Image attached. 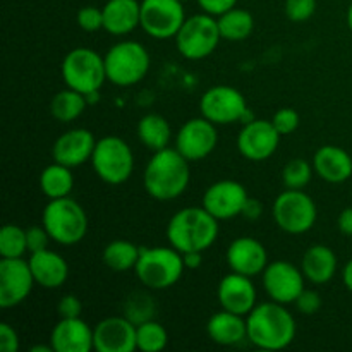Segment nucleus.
I'll return each mask as SVG.
<instances>
[{"instance_id":"1","label":"nucleus","mask_w":352,"mask_h":352,"mask_svg":"<svg viewBox=\"0 0 352 352\" xmlns=\"http://www.w3.org/2000/svg\"><path fill=\"white\" fill-rule=\"evenodd\" d=\"M191 162L170 146L153 151L143 172L144 191L157 201H172L182 196L191 182Z\"/></svg>"},{"instance_id":"2","label":"nucleus","mask_w":352,"mask_h":352,"mask_svg":"<svg viewBox=\"0 0 352 352\" xmlns=\"http://www.w3.org/2000/svg\"><path fill=\"white\" fill-rule=\"evenodd\" d=\"M248 340L263 351H282L291 346L298 333V325L285 305L267 301L256 305L246 316Z\"/></svg>"},{"instance_id":"3","label":"nucleus","mask_w":352,"mask_h":352,"mask_svg":"<svg viewBox=\"0 0 352 352\" xmlns=\"http://www.w3.org/2000/svg\"><path fill=\"white\" fill-rule=\"evenodd\" d=\"M219 220L205 206H186L175 212L167 223V241L184 253L206 251L219 237Z\"/></svg>"},{"instance_id":"4","label":"nucleus","mask_w":352,"mask_h":352,"mask_svg":"<svg viewBox=\"0 0 352 352\" xmlns=\"http://www.w3.org/2000/svg\"><path fill=\"white\" fill-rule=\"evenodd\" d=\"M186 272L181 251L172 246L141 248L140 260L134 267L136 278L151 291H164L179 284Z\"/></svg>"},{"instance_id":"5","label":"nucleus","mask_w":352,"mask_h":352,"mask_svg":"<svg viewBox=\"0 0 352 352\" xmlns=\"http://www.w3.org/2000/svg\"><path fill=\"white\" fill-rule=\"evenodd\" d=\"M41 223L52 241L60 246H76L88 234L89 220L86 210L71 196L50 199L41 213Z\"/></svg>"},{"instance_id":"6","label":"nucleus","mask_w":352,"mask_h":352,"mask_svg":"<svg viewBox=\"0 0 352 352\" xmlns=\"http://www.w3.org/2000/svg\"><path fill=\"white\" fill-rule=\"evenodd\" d=\"M103 58L107 81L120 88H129L141 82L151 67L150 52L143 43L134 40H122L112 45Z\"/></svg>"},{"instance_id":"7","label":"nucleus","mask_w":352,"mask_h":352,"mask_svg":"<svg viewBox=\"0 0 352 352\" xmlns=\"http://www.w3.org/2000/svg\"><path fill=\"white\" fill-rule=\"evenodd\" d=\"M60 74L67 88L82 95L100 91L107 81L105 58L93 48H72L62 60Z\"/></svg>"},{"instance_id":"8","label":"nucleus","mask_w":352,"mask_h":352,"mask_svg":"<svg viewBox=\"0 0 352 352\" xmlns=\"http://www.w3.org/2000/svg\"><path fill=\"white\" fill-rule=\"evenodd\" d=\"M272 217L282 232L301 236L315 227L318 208L305 189H284L275 198Z\"/></svg>"},{"instance_id":"9","label":"nucleus","mask_w":352,"mask_h":352,"mask_svg":"<svg viewBox=\"0 0 352 352\" xmlns=\"http://www.w3.org/2000/svg\"><path fill=\"white\" fill-rule=\"evenodd\" d=\"M91 167L105 184H124L134 172V153L122 138H100L93 151Z\"/></svg>"},{"instance_id":"10","label":"nucleus","mask_w":352,"mask_h":352,"mask_svg":"<svg viewBox=\"0 0 352 352\" xmlns=\"http://www.w3.org/2000/svg\"><path fill=\"white\" fill-rule=\"evenodd\" d=\"M174 40L182 57L188 60H203L217 50L222 40L219 21L215 16L206 12L186 17L184 24Z\"/></svg>"},{"instance_id":"11","label":"nucleus","mask_w":352,"mask_h":352,"mask_svg":"<svg viewBox=\"0 0 352 352\" xmlns=\"http://www.w3.org/2000/svg\"><path fill=\"white\" fill-rule=\"evenodd\" d=\"M248 109L243 93L229 85L212 86L199 98V113L217 126L241 122Z\"/></svg>"},{"instance_id":"12","label":"nucleus","mask_w":352,"mask_h":352,"mask_svg":"<svg viewBox=\"0 0 352 352\" xmlns=\"http://www.w3.org/2000/svg\"><path fill=\"white\" fill-rule=\"evenodd\" d=\"M181 0H141V30L155 40L175 38L186 21Z\"/></svg>"},{"instance_id":"13","label":"nucleus","mask_w":352,"mask_h":352,"mask_svg":"<svg viewBox=\"0 0 352 352\" xmlns=\"http://www.w3.org/2000/svg\"><path fill=\"white\" fill-rule=\"evenodd\" d=\"M263 289L268 298L280 305H294L296 299L305 291L306 277L301 267L285 260L272 261L261 274Z\"/></svg>"},{"instance_id":"14","label":"nucleus","mask_w":352,"mask_h":352,"mask_svg":"<svg viewBox=\"0 0 352 352\" xmlns=\"http://www.w3.org/2000/svg\"><path fill=\"white\" fill-rule=\"evenodd\" d=\"M34 285L30 261L24 258L0 260V306L3 309L16 308L26 301Z\"/></svg>"},{"instance_id":"15","label":"nucleus","mask_w":352,"mask_h":352,"mask_svg":"<svg viewBox=\"0 0 352 352\" xmlns=\"http://www.w3.org/2000/svg\"><path fill=\"white\" fill-rule=\"evenodd\" d=\"M219 144L217 124L205 117H195L184 122L175 136V150L189 162L205 160L215 151Z\"/></svg>"},{"instance_id":"16","label":"nucleus","mask_w":352,"mask_h":352,"mask_svg":"<svg viewBox=\"0 0 352 352\" xmlns=\"http://www.w3.org/2000/svg\"><path fill=\"white\" fill-rule=\"evenodd\" d=\"M280 138L282 134L275 129L272 120L253 119L243 124V129L237 134V150L246 160L263 162L277 151Z\"/></svg>"},{"instance_id":"17","label":"nucleus","mask_w":352,"mask_h":352,"mask_svg":"<svg viewBox=\"0 0 352 352\" xmlns=\"http://www.w3.org/2000/svg\"><path fill=\"white\" fill-rule=\"evenodd\" d=\"M248 198L250 195L241 182L232 181V179H222L206 188L201 205L219 222H226V220H232L243 213Z\"/></svg>"},{"instance_id":"18","label":"nucleus","mask_w":352,"mask_h":352,"mask_svg":"<svg viewBox=\"0 0 352 352\" xmlns=\"http://www.w3.org/2000/svg\"><path fill=\"white\" fill-rule=\"evenodd\" d=\"M256 298L258 292L251 277L236 274V272L227 274L217 287V299H219L220 308L241 316H248L253 311L254 306L258 305Z\"/></svg>"},{"instance_id":"19","label":"nucleus","mask_w":352,"mask_h":352,"mask_svg":"<svg viewBox=\"0 0 352 352\" xmlns=\"http://www.w3.org/2000/svg\"><path fill=\"white\" fill-rule=\"evenodd\" d=\"M95 351L98 352H133L138 349L136 325L126 316H109L93 329Z\"/></svg>"},{"instance_id":"20","label":"nucleus","mask_w":352,"mask_h":352,"mask_svg":"<svg viewBox=\"0 0 352 352\" xmlns=\"http://www.w3.org/2000/svg\"><path fill=\"white\" fill-rule=\"evenodd\" d=\"M226 260L230 272L256 277L263 274L268 265V251L254 237H237L229 244L226 251Z\"/></svg>"},{"instance_id":"21","label":"nucleus","mask_w":352,"mask_h":352,"mask_svg":"<svg viewBox=\"0 0 352 352\" xmlns=\"http://www.w3.org/2000/svg\"><path fill=\"white\" fill-rule=\"evenodd\" d=\"M95 134L85 127L69 129L67 133L60 134L52 146V158L54 162L64 164L74 168L79 165L91 162L93 151L96 146Z\"/></svg>"},{"instance_id":"22","label":"nucleus","mask_w":352,"mask_h":352,"mask_svg":"<svg viewBox=\"0 0 352 352\" xmlns=\"http://www.w3.org/2000/svg\"><path fill=\"white\" fill-rule=\"evenodd\" d=\"M55 352H89L95 349L93 329L79 318H60L50 332Z\"/></svg>"},{"instance_id":"23","label":"nucleus","mask_w":352,"mask_h":352,"mask_svg":"<svg viewBox=\"0 0 352 352\" xmlns=\"http://www.w3.org/2000/svg\"><path fill=\"white\" fill-rule=\"evenodd\" d=\"M313 168L329 184H342L352 177V157L344 148L323 144L313 157Z\"/></svg>"},{"instance_id":"24","label":"nucleus","mask_w":352,"mask_h":352,"mask_svg":"<svg viewBox=\"0 0 352 352\" xmlns=\"http://www.w3.org/2000/svg\"><path fill=\"white\" fill-rule=\"evenodd\" d=\"M28 261H30L34 282L40 287L58 289L67 282L69 263L57 251L47 248V250L36 251V253H30Z\"/></svg>"},{"instance_id":"25","label":"nucleus","mask_w":352,"mask_h":352,"mask_svg":"<svg viewBox=\"0 0 352 352\" xmlns=\"http://www.w3.org/2000/svg\"><path fill=\"white\" fill-rule=\"evenodd\" d=\"M103 10V30L113 36H126L141 26V2L109 0Z\"/></svg>"},{"instance_id":"26","label":"nucleus","mask_w":352,"mask_h":352,"mask_svg":"<svg viewBox=\"0 0 352 352\" xmlns=\"http://www.w3.org/2000/svg\"><path fill=\"white\" fill-rule=\"evenodd\" d=\"M339 260L332 248L325 244H315L305 251L301 258V270L306 280L315 285H325L336 277Z\"/></svg>"},{"instance_id":"27","label":"nucleus","mask_w":352,"mask_h":352,"mask_svg":"<svg viewBox=\"0 0 352 352\" xmlns=\"http://www.w3.org/2000/svg\"><path fill=\"white\" fill-rule=\"evenodd\" d=\"M206 333L219 346H237L248 339L246 316L236 315L227 309L213 313L206 322Z\"/></svg>"},{"instance_id":"28","label":"nucleus","mask_w":352,"mask_h":352,"mask_svg":"<svg viewBox=\"0 0 352 352\" xmlns=\"http://www.w3.org/2000/svg\"><path fill=\"white\" fill-rule=\"evenodd\" d=\"M141 144L150 151H160L168 146L172 140V127L160 113H146L140 119L136 127Z\"/></svg>"},{"instance_id":"29","label":"nucleus","mask_w":352,"mask_h":352,"mask_svg":"<svg viewBox=\"0 0 352 352\" xmlns=\"http://www.w3.org/2000/svg\"><path fill=\"white\" fill-rule=\"evenodd\" d=\"M40 189L48 199L71 196L72 189H74L72 168L64 164H58V162L47 165L40 174Z\"/></svg>"},{"instance_id":"30","label":"nucleus","mask_w":352,"mask_h":352,"mask_svg":"<svg viewBox=\"0 0 352 352\" xmlns=\"http://www.w3.org/2000/svg\"><path fill=\"white\" fill-rule=\"evenodd\" d=\"M219 21V30L222 34V40L227 41H244L251 36L254 30V17L250 10L232 7L227 12L220 14L217 17Z\"/></svg>"},{"instance_id":"31","label":"nucleus","mask_w":352,"mask_h":352,"mask_svg":"<svg viewBox=\"0 0 352 352\" xmlns=\"http://www.w3.org/2000/svg\"><path fill=\"white\" fill-rule=\"evenodd\" d=\"M141 248L131 243L127 239H116L103 248L102 260L107 268H110L116 274L134 270L138 260H140Z\"/></svg>"},{"instance_id":"32","label":"nucleus","mask_w":352,"mask_h":352,"mask_svg":"<svg viewBox=\"0 0 352 352\" xmlns=\"http://www.w3.org/2000/svg\"><path fill=\"white\" fill-rule=\"evenodd\" d=\"M88 107L86 96L82 93L76 91L72 88H65L58 91L50 102V113L58 122H74L76 119L82 116V112Z\"/></svg>"},{"instance_id":"33","label":"nucleus","mask_w":352,"mask_h":352,"mask_svg":"<svg viewBox=\"0 0 352 352\" xmlns=\"http://www.w3.org/2000/svg\"><path fill=\"white\" fill-rule=\"evenodd\" d=\"M136 344L143 352H160L167 347L168 333L157 320H148L136 327Z\"/></svg>"},{"instance_id":"34","label":"nucleus","mask_w":352,"mask_h":352,"mask_svg":"<svg viewBox=\"0 0 352 352\" xmlns=\"http://www.w3.org/2000/svg\"><path fill=\"white\" fill-rule=\"evenodd\" d=\"M28 253L26 229L7 223L0 230V254L2 258H24Z\"/></svg>"},{"instance_id":"35","label":"nucleus","mask_w":352,"mask_h":352,"mask_svg":"<svg viewBox=\"0 0 352 352\" xmlns=\"http://www.w3.org/2000/svg\"><path fill=\"white\" fill-rule=\"evenodd\" d=\"M315 168L302 158H292L282 168V184L285 189H305L311 182Z\"/></svg>"},{"instance_id":"36","label":"nucleus","mask_w":352,"mask_h":352,"mask_svg":"<svg viewBox=\"0 0 352 352\" xmlns=\"http://www.w3.org/2000/svg\"><path fill=\"white\" fill-rule=\"evenodd\" d=\"M155 313H157V305L144 292H134L124 302V316L127 320H131L136 327L148 322V320H153Z\"/></svg>"},{"instance_id":"37","label":"nucleus","mask_w":352,"mask_h":352,"mask_svg":"<svg viewBox=\"0 0 352 352\" xmlns=\"http://www.w3.org/2000/svg\"><path fill=\"white\" fill-rule=\"evenodd\" d=\"M318 0H285L284 12L292 23H306L316 12Z\"/></svg>"},{"instance_id":"38","label":"nucleus","mask_w":352,"mask_h":352,"mask_svg":"<svg viewBox=\"0 0 352 352\" xmlns=\"http://www.w3.org/2000/svg\"><path fill=\"white\" fill-rule=\"evenodd\" d=\"M76 23L82 31L95 33V31L103 30V10L102 7L86 6L81 7L76 14Z\"/></svg>"},{"instance_id":"39","label":"nucleus","mask_w":352,"mask_h":352,"mask_svg":"<svg viewBox=\"0 0 352 352\" xmlns=\"http://www.w3.org/2000/svg\"><path fill=\"white\" fill-rule=\"evenodd\" d=\"M270 120L274 122L275 129H277L282 136H287V134H292L294 131H298L299 124H301V117H299L298 110L289 109V107L278 109Z\"/></svg>"},{"instance_id":"40","label":"nucleus","mask_w":352,"mask_h":352,"mask_svg":"<svg viewBox=\"0 0 352 352\" xmlns=\"http://www.w3.org/2000/svg\"><path fill=\"white\" fill-rule=\"evenodd\" d=\"M26 241H28V251L30 253H36V251L47 250L50 244L52 237L45 226H31L26 229Z\"/></svg>"},{"instance_id":"41","label":"nucleus","mask_w":352,"mask_h":352,"mask_svg":"<svg viewBox=\"0 0 352 352\" xmlns=\"http://www.w3.org/2000/svg\"><path fill=\"white\" fill-rule=\"evenodd\" d=\"M294 306L298 308V311L301 313V315L311 316L322 309V298H320V294L316 291L305 289V291L299 294V298L296 299Z\"/></svg>"},{"instance_id":"42","label":"nucleus","mask_w":352,"mask_h":352,"mask_svg":"<svg viewBox=\"0 0 352 352\" xmlns=\"http://www.w3.org/2000/svg\"><path fill=\"white\" fill-rule=\"evenodd\" d=\"M57 313L60 318H79L82 313L81 299L74 294H65L64 298L58 301Z\"/></svg>"},{"instance_id":"43","label":"nucleus","mask_w":352,"mask_h":352,"mask_svg":"<svg viewBox=\"0 0 352 352\" xmlns=\"http://www.w3.org/2000/svg\"><path fill=\"white\" fill-rule=\"evenodd\" d=\"M21 347L19 333L9 323H0V351L2 352H17Z\"/></svg>"},{"instance_id":"44","label":"nucleus","mask_w":352,"mask_h":352,"mask_svg":"<svg viewBox=\"0 0 352 352\" xmlns=\"http://www.w3.org/2000/svg\"><path fill=\"white\" fill-rule=\"evenodd\" d=\"M196 2L201 7L203 12L212 14L215 17L237 6V0H196Z\"/></svg>"},{"instance_id":"45","label":"nucleus","mask_w":352,"mask_h":352,"mask_svg":"<svg viewBox=\"0 0 352 352\" xmlns=\"http://www.w3.org/2000/svg\"><path fill=\"white\" fill-rule=\"evenodd\" d=\"M337 229L344 236L352 237V206L349 208H344L342 212L337 217Z\"/></svg>"},{"instance_id":"46","label":"nucleus","mask_w":352,"mask_h":352,"mask_svg":"<svg viewBox=\"0 0 352 352\" xmlns=\"http://www.w3.org/2000/svg\"><path fill=\"white\" fill-rule=\"evenodd\" d=\"M261 212H263V205H261L256 198H248V201H246V205H244V210L241 215L248 220H256V219H260Z\"/></svg>"},{"instance_id":"47","label":"nucleus","mask_w":352,"mask_h":352,"mask_svg":"<svg viewBox=\"0 0 352 352\" xmlns=\"http://www.w3.org/2000/svg\"><path fill=\"white\" fill-rule=\"evenodd\" d=\"M182 258H184L186 270H198V268L203 265L201 251H191V253H184L182 254Z\"/></svg>"},{"instance_id":"48","label":"nucleus","mask_w":352,"mask_h":352,"mask_svg":"<svg viewBox=\"0 0 352 352\" xmlns=\"http://www.w3.org/2000/svg\"><path fill=\"white\" fill-rule=\"evenodd\" d=\"M342 280H344V285H346L347 291L352 292V258L349 261H347L346 267H344Z\"/></svg>"},{"instance_id":"49","label":"nucleus","mask_w":352,"mask_h":352,"mask_svg":"<svg viewBox=\"0 0 352 352\" xmlns=\"http://www.w3.org/2000/svg\"><path fill=\"white\" fill-rule=\"evenodd\" d=\"M31 352H55L54 347H52V344H48V346H41V344H38V346L31 347Z\"/></svg>"},{"instance_id":"50","label":"nucleus","mask_w":352,"mask_h":352,"mask_svg":"<svg viewBox=\"0 0 352 352\" xmlns=\"http://www.w3.org/2000/svg\"><path fill=\"white\" fill-rule=\"evenodd\" d=\"M86 96V102H88V105H93V103H96L100 100V91H93V93H88Z\"/></svg>"},{"instance_id":"51","label":"nucleus","mask_w":352,"mask_h":352,"mask_svg":"<svg viewBox=\"0 0 352 352\" xmlns=\"http://www.w3.org/2000/svg\"><path fill=\"white\" fill-rule=\"evenodd\" d=\"M347 26H349V31L352 33V2L349 3V9H347Z\"/></svg>"},{"instance_id":"52","label":"nucleus","mask_w":352,"mask_h":352,"mask_svg":"<svg viewBox=\"0 0 352 352\" xmlns=\"http://www.w3.org/2000/svg\"><path fill=\"white\" fill-rule=\"evenodd\" d=\"M181 2H188V0H181Z\"/></svg>"}]
</instances>
